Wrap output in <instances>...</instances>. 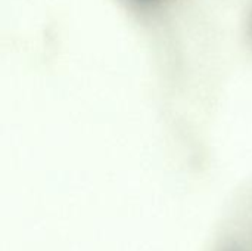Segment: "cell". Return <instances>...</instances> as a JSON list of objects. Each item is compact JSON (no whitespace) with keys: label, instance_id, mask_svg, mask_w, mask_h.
Returning a JSON list of instances; mask_svg holds the SVG:
<instances>
[{"label":"cell","instance_id":"6da1fadb","mask_svg":"<svg viewBox=\"0 0 252 251\" xmlns=\"http://www.w3.org/2000/svg\"><path fill=\"white\" fill-rule=\"evenodd\" d=\"M136 10L145 15H158L170 7L176 0H127Z\"/></svg>","mask_w":252,"mask_h":251},{"label":"cell","instance_id":"7a4b0ae2","mask_svg":"<svg viewBox=\"0 0 252 251\" xmlns=\"http://www.w3.org/2000/svg\"><path fill=\"white\" fill-rule=\"evenodd\" d=\"M247 36H248V40H250L252 47V7L250 10V15H248V21H247Z\"/></svg>","mask_w":252,"mask_h":251}]
</instances>
